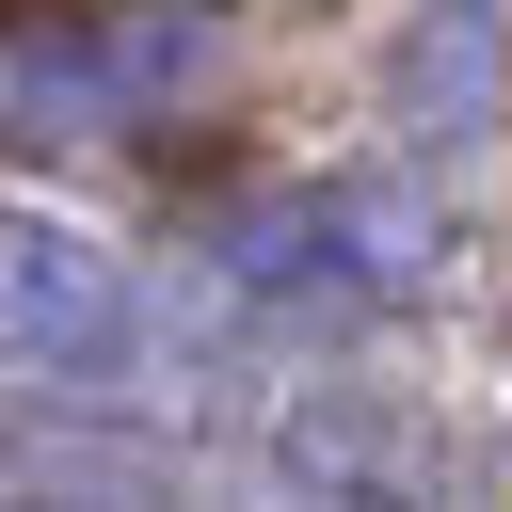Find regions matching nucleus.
<instances>
[{"label":"nucleus","mask_w":512,"mask_h":512,"mask_svg":"<svg viewBox=\"0 0 512 512\" xmlns=\"http://www.w3.org/2000/svg\"><path fill=\"white\" fill-rule=\"evenodd\" d=\"M128 352H144L128 272H112L96 240H64V224L0 208V368H32V384H112Z\"/></svg>","instance_id":"f257e3e1"},{"label":"nucleus","mask_w":512,"mask_h":512,"mask_svg":"<svg viewBox=\"0 0 512 512\" xmlns=\"http://www.w3.org/2000/svg\"><path fill=\"white\" fill-rule=\"evenodd\" d=\"M400 112H416V128H496V112H512V32H496V16H432L416 64H400Z\"/></svg>","instance_id":"f03ea898"}]
</instances>
